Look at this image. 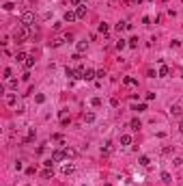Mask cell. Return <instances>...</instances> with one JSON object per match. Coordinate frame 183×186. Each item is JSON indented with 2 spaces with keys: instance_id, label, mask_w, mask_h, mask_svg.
I'll use <instances>...</instances> for the list:
<instances>
[{
  "instance_id": "6da1fadb",
  "label": "cell",
  "mask_w": 183,
  "mask_h": 186,
  "mask_svg": "<svg viewBox=\"0 0 183 186\" xmlns=\"http://www.w3.org/2000/svg\"><path fill=\"white\" fill-rule=\"evenodd\" d=\"M30 32H32V28H30V26H24V24H20L17 28H15L13 37H15V41H17V43H22V41H26V39L30 37Z\"/></svg>"
},
{
  "instance_id": "7a4b0ae2",
  "label": "cell",
  "mask_w": 183,
  "mask_h": 186,
  "mask_svg": "<svg viewBox=\"0 0 183 186\" xmlns=\"http://www.w3.org/2000/svg\"><path fill=\"white\" fill-rule=\"evenodd\" d=\"M20 22H22L24 26H32V24H35V13L24 11V13H22V18H20Z\"/></svg>"
},
{
  "instance_id": "3957f363",
  "label": "cell",
  "mask_w": 183,
  "mask_h": 186,
  "mask_svg": "<svg viewBox=\"0 0 183 186\" xmlns=\"http://www.w3.org/2000/svg\"><path fill=\"white\" fill-rule=\"evenodd\" d=\"M63 158H67L65 149H56V151H52V160H54V162H60Z\"/></svg>"
},
{
  "instance_id": "277c9868",
  "label": "cell",
  "mask_w": 183,
  "mask_h": 186,
  "mask_svg": "<svg viewBox=\"0 0 183 186\" xmlns=\"http://www.w3.org/2000/svg\"><path fill=\"white\" fill-rule=\"evenodd\" d=\"M75 15H78V20L86 18V4H80V7L75 9Z\"/></svg>"
},
{
  "instance_id": "5b68a950",
  "label": "cell",
  "mask_w": 183,
  "mask_h": 186,
  "mask_svg": "<svg viewBox=\"0 0 183 186\" xmlns=\"http://www.w3.org/2000/svg\"><path fill=\"white\" fill-rule=\"evenodd\" d=\"M4 102H7L9 106H15V104H17V95H15V93H9V95L4 97Z\"/></svg>"
},
{
  "instance_id": "8992f818",
  "label": "cell",
  "mask_w": 183,
  "mask_h": 186,
  "mask_svg": "<svg viewBox=\"0 0 183 186\" xmlns=\"http://www.w3.org/2000/svg\"><path fill=\"white\" fill-rule=\"evenodd\" d=\"M170 115H173V117H181V115H183V108L179 106V104H175V106L170 108Z\"/></svg>"
},
{
  "instance_id": "52a82bcc",
  "label": "cell",
  "mask_w": 183,
  "mask_h": 186,
  "mask_svg": "<svg viewBox=\"0 0 183 186\" xmlns=\"http://www.w3.org/2000/svg\"><path fill=\"white\" fill-rule=\"evenodd\" d=\"M75 171V167H73V162H69V165H63V173L65 175H71V173Z\"/></svg>"
},
{
  "instance_id": "ba28073f",
  "label": "cell",
  "mask_w": 183,
  "mask_h": 186,
  "mask_svg": "<svg viewBox=\"0 0 183 186\" xmlns=\"http://www.w3.org/2000/svg\"><path fill=\"white\" fill-rule=\"evenodd\" d=\"M110 151H112V143H110V141H106V143L101 145V154H103V156H108Z\"/></svg>"
},
{
  "instance_id": "9c48e42d",
  "label": "cell",
  "mask_w": 183,
  "mask_h": 186,
  "mask_svg": "<svg viewBox=\"0 0 183 186\" xmlns=\"http://www.w3.org/2000/svg\"><path fill=\"white\" fill-rule=\"evenodd\" d=\"M129 28H131V24H127V22H119V24H116V30L119 32L121 30H129Z\"/></svg>"
},
{
  "instance_id": "30bf717a",
  "label": "cell",
  "mask_w": 183,
  "mask_h": 186,
  "mask_svg": "<svg viewBox=\"0 0 183 186\" xmlns=\"http://www.w3.org/2000/svg\"><path fill=\"white\" fill-rule=\"evenodd\" d=\"M26 58H28V54H26V52H17V54H15V61H17V63H24Z\"/></svg>"
},
{
  "instance_id": "8fae6325",
  "label": "cell",
  "mask_w": 183,
  "mask_h": 186,
  "mask_svg": "<svg viewBox=\"0 0 183 186\" xmlns=\"http://www.w3.org/2000/svg\"><path fill=\"white\" fill-rule=\"evenodd\" d=\"M168 74H170V69L166 67V65H162V67H159V74H157V76H159V78H166Z\"/></svg>"
},
{
  "instance_id": "7c38bea8",
  "label": "cell",
  "mask_w": 183,
  "mask_h": 186,
  "mask_svg": "<svg viewBox=\"0 0 183 186\" xmlns=\"http://www.w3.org/2000/svg\"><path fill=\"white\" fill-rule=\"evenodd\" d=\"M73 20H78V15L73 11H67V13H65V22H73Z\"/></svg>"
},
{
  "instance_id": "4fadbf2b",
  "label": "cell",
  "mask_w": 183,
  "mask_h": 186,
  "mask_svg": "<svg viewBox=\"0 0 183 186\" xmlns=\"http://www.w3.org/2000/svg\"><path fill=\"white\" fill-rule=\"evenodd\" d=\"M121 145H131V136L129 134H123V136H121Z\"/></svg>"
},
{
  "instance_id": "5bb4252c",
  "label": "cell",
  "mask_w": 183,
  "mask_h": 186,
  "mask_svg": "<svg viewBox=\"0 0 183 186\" xmlns=\"http://www.w3.org/2000/svg\"><path fill=\"white\" fill-rule=\"evenodd\" d=\"M95 72H93V69H86V72H84V80H93V78H95Z\"/></svg>"
},
{
  "instance_id": "9a60e30c",
  "label": "cell",
  "mask_w": 183,
  "mask_h": 186,
  "mask_svg": "<svg viewBox=\"0 0 183 186\" xmlns=\"http://www.w3.org/2000/svg\"><path fill=\"white\" fill-rule=\"evenodd\" d=\"M65 154H67V158H75V156H78V151H75V149H71V147H65Z\"/></svg>"
},
{
  "instance_id": "2e32d148",
  "label": "cell",
  "mask_w": 183,
  "mask_h": 186,
  "mask_svg": "<svg viewBox=\"0 0 183 186\" xmlns=\"http://www.w3.org/2000/svg\"><path fill=\"white\" fill-rule=\"evenodd\" d=\"M138 162H140L142 167H149V165H151V160H149V156H140V160H138Z\"/></svg>"
},
{
  "instance_id": "e0dca14e",
  "label": "cell",
  "mask_w": 183,
  "mask_h": 186,
  "mask_svg": "<svg viewBox=\"0 0 183 186\" xmlns=\"http://www.w3.org/2000/svg\"><path fill=\"white\" fill-rule=\"evenodd\" d=\"M32 65H35V58H32V56H28V58L24 61V67H26V69H30Z\"/></svg>"
},
{
  "instance_id": "ac0fdd59",
  "label": "cell",
  "mask_w": 183,
  "mask_h": 186,
  "mask_svg": "<svg viewBox=\"0 0 183 186\" xmlns=\"http://www.w3.org/2000/svg\"><path fill=\"white\" fill-rule=\"evenodd\" d=\"M2 9H4V11H13V9H15V4L11 2V0H7V2L2 4Z\"/></svg>"
},
{
  "instance_id": "d6986e66",
  "label": "cell",
  "mask_w": 183,
  "mask_h": 186,
  "mask_svg": "<svg viewBox=\"0 0 183 186\" xmlns=\"http://www.w3.org/2000/svg\"><path fill=\"white\" fill-rule=\"evenodd\" d=\"M84 121L86 123H93V121H95V115H93V113H86L84 115Z\"/></svg>"
},
{
  "instance_id": "ffe728a7",
  "label": "cell",
  "mask_w": 183,
  "mask_h": 186,
  "mask_svg": "<svg viewBox=\"0 0 183 186\" xmlns=\"http://www.w3.org/2000/svg\"><path fill=\"white\" fill-rule=\"evenodd\" d=\"M131 130H140V119H131Z\"/></svg>"
},
{
  "instance_id": "44dd1931",
  "label": "cell",
  "mask_w": 183,
  "mask_h": 186,
  "mask_svg": "<svg viewBox=\"0 0 183 186\" xmlns=\"http://www.w3.org/2000/svg\"><path fill=\"white\" fill-rule=\"evenodd\" d=\"M123 85H127V87H134V85H136V78H123Z\"/></svg>"
},
{
  "instance_id": "7402d4cb",
  "label": "cell",
  "mask_w": 183,
  "mask_h": 186,
  "mask_svg": "<svg viewBox=\"0 0 183 186\" xmlns=\"http://www.w3.org/2000/svg\"><path fill=\"white\" fill-rule=\"evenodd\" d=\"M86 48H88V43H86V41H80V43H78V52H84Z\"/></svg>"
},
{
  "instance_id": "603a6c76",
  "label": "cell",
  "mask_w": 183,
  "mask_h": 186,
  "mask_svg": "<svg viewBox=\"0 0 183 186\" xmlns=\"http://www.w3.org/2000/svg\"><path fill=\"white\" fill-rule=\"evenodd\" d=\"M162 182H166V184H170V173H162Z\"/></svg>"
},
{
  "instance_id": "cb8c5ba5",
  "label": "cell",
  "mask_w": 183,
  "mask_h": 186,
  "mask_svg": "<svg viewBox=\"0 0 183 186\" xmlns=\"http://www.w3.org/2000/svg\"><path fill=\"white\" fill-rule=\"evenodd\" d=\"M131 111H138V113H142V111H147V106H145V104H138V106H134Z\"/></svg>"
},
{
  "instance_id": "d4e9b609",
  "label": "cell",
  "mask_w": 183,
  "mask_h": 186,
  "mask_svg": "<svg viewBox=\"0 0 183 186\" xmlns=\"http://www.w3.org/2000/svg\"><path fill=\"white\" fill-rule=\"evenodd\" d=\"M127 46V43H125V39H121V41H116V48H119V50H123V48Z\"/></svg>"
},
{
  "instance_id": "484cf974",
  "label": "cell",
  "mask_w": 183,
  "mask_h": 186,
  "mask_svg": "<svg viewBox=\"0 0 183 186\" xmlns=\"http://www.w3.org/2000/svg\"><path fill=\"white\" fill-rule=\"evenodd\" d=\"M52 173H54L52 169H45V171H43V178H45V180H47V178H52Z\"/></svg>"
},
{
  "instance_id": "4316f807",
  "label": "cell",
  "mask_w": 183,
  "mask_h": 186,
  "mask_svg": "<svg viewBox=\"0 0 183 186\" xmlns=\"http://www.w3.org/2000/svg\"><path fill=\"white\" fill-rule=\"evenodd\" d=\"M99 30H101V32H108L110 28H108V24H106V22H103V24H99Z\"/></svg>"
},
{
  "instance_id": "83f0119b",
  "label": "cell",
  "mask_w": 183,
  "mask_h": 186,
  "mask_svg": "<svg viewBox=\"0 0 183 186\" xmlns=\"http://www.w3.org/2000/svg\"><path fill=\"white\" fill-rule=\"evenodd\" d=\"M9 87H11V89H17V80L11 78V80H9Z\"/></svg>"
},
{
  "instance_id": "f1b7e54d",
  "label": "cell",
  "mask_w": 183,
  "mask_h": 186,
  "mask_svg": "<svg viewBox=\"0 0 183 186\" xmlns=\"http://www.w3.org/2000/svg\"><path fill=\"white\" fill-rule=\"evenodd\" d=\"M67 76H69V78H75V69H69L67 67Z\"/></svg>"
},
{
  "instance_id": "f546056e",
  "label": "cell",
  "mask_w": 183,
  "mask_h": 186,
  "mask_svg": "<svg viewBox=\"0 0 183 186\" xmlns=\"http://www.w3.org/2000/svg\"><path fill=\"white\" fill-rule=\"evenodd\" d=\"M63 41H65V39H54V41H50V43H52V46L56 48V46H60V43H63Z\"/></svg>"
},
{
  "instance_id": "4dcf8cb0",
  "label": "cell",
  "mask_w": 183,
  "mask_h": 186,
  "mask_svg": "<svg viewBox=\"0 0 183 186\" xmlns=\"http://www.w3.org/2000/svg\"><path fill=\"white\" fill-rule=\"evenodd\" d=\"M91 104H93V106H101V100H99V97H95V100H93Z\"/></svg>"
},
{
  "instance_id": "1f68e13d",
  "label": "cell",
  "mask_w": 183,
  "mask_h": 186,
  "mask_svg": "<svg viewBox=\"0 0 183 186\" xmlns=\"http://www.w3.org/2000/svg\"><path fill=\"white\" fill-rule=\"evenodd\" d=\"M129 46H131V48H136V46H138V39H136V37H134V39H129Z\"/></svg>"
},
{
  "instance_id": "d6a6232c",
  "label": "cell",
  "mask_w": 183,
  "mask_h": 186,
  "mask_svg": "<svg viewBox=\"0 0 183 186\" xmlns=\"http://www.w3.org/2000/svg\"><path fill=\"white\" fill-rule=\"evenodd\" d=\"M71 4H73V7H80V4H82V0H71Z\"/></svg>"
},
{
  "instance_id": "836d02e7",
  "label": "cell",
  "mask_w": 183,
  "mask_h": 186,
  "mask_svg": "<svg viewBox=\"0 0 183 186\" xmlns=\"http://www.w3.org/2000/svg\"><path fill=\"white\" fill-rule=\"evenodd\" d=\"M181 132H183V123H181Z\"/></svg>"
}]
</instances>
